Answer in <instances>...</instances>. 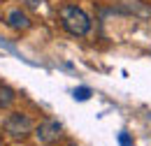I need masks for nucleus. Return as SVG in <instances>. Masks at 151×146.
I'll return each mask as SVG.
<instances>
[{
  "label": "nucleus",
  "mask_w": 151,
  "mask_h": 146,
  "mask_svg": "<svg viewBox=\"0 0 151 146\" xmlns=\"http://www.w3.org/2000/svg\"><path fill=\"white\" fill-rule=\"evenodd\" d=\"M58 16H60L63 28L75 37H84L91 30V19H88V14L81 7H77V5H63L58 9Z\"/></svg>",
  "instance_id": "obj_1"
},
{
  "label": "nucleus",
  "mask_w": 151,
  "mask_h": 146,
  "mask_svg": "<svg viewBox=\"0 0 151 146\" xmlns=\"http://www.w3.org/2000/svg\"><path fill=\"white\" fill-rule=\"evenodd\" d=\"M30 130H33V121H30V116H26V114H9L7 118H5V132L9 135V137H14V139H23V137H28L30 135Z\"/></svg>",
  "instance_id": "obj_2"
},
{
  "label": "nucleus",
  "mask_w": 151,
  "mask_h": 146,
  "mask_svg": "<svg viewBox=\"0 0 151 146\" xmlns=\"http://www.w3.org/2000/svg\"><path fill=\"white\" fill-rule=\"evenodd\" d=\"M60 135H63V125L58 121H54V118L42 121L37 128H35V137H37L40 144H54Z\"/></svg>",
  "instance_id": "obj_3"
},
{
  "label": "nucleus",
  "mask_w": 151,
  "mask_h": 146,
  "mask_svg": "<svg viewBox=\"0 0 151 146\" xmlns=\"http://www.w3.org/2000/svg\"><path fill=\"white\" fill-rule=\"evenodd\" d=\"M7 26L14 28V30H26V28H30V19L21 9H9L7 12Z\"/></svg>",
  "instance_id": "obj_4"
},
{
  "label": "nucleus",
  "mask_w": 151,
  "mask_h": 146,
  "mask_svg": "<svg viewBox=\"0 0 151 146\" xmlns=\"http://www.w3.org/2000/svg\"><path fill=\"white\" fill-rule=\"evenodd\" d=\"M14 100H17V95L9 86H0V109H7Z\"/></svg>",
  "instance_id": "obj_5"
},
{
  "label": "nucleus",
  "mask_w": 151,
  "mask_h": 146,
  "mask_svg": "<svg viewBox=\"0 0 151 146\" xmlns=\"http://www.w3.org/2000/svg\"><path fill=\"white\" fill-rule=\"evenodd\" d=\"M75 100H79V102H86L88 97H91V88L88 86H79V88H75Z\"/></svg>",
  "instance_id": "obj_6"
},
{
  "label": "nucleus",
  "mask_w": 151,
  "mask_h": 146,
  "mask_svg": "<svg viewBox=\"0 0 151 146\" xmlns=\"http://www.w3.org/2000/svg\"><path fill=\"white\" fill-rule=\"evenodd\" d=\"M119 144H121V146H132L130 135H128V132H121V135H119Z\"/></svg>",
  "instance_id": "obj_7"
},
{
  "label": "nucleus",
  "mask_w": 151,
  "mask_h": 146,
  "mask_svg": "<svg viewBox=\"0 0 151 146\" xmlns=\"http://www.w3.org/2000/svg\"><path fill=\"white\" fill-rule=\"evenodd\" d=\"M42 2H44V0H26V5H28L30 9H37V7L42 5Z\"/></svg>",
  "instance_id": "obj_8"
},
{
  "label": "nucleus",
  "mask_w": 151,
  "mask_h": 146,
  "mask_svg": "<svg viewBox=\"0 0 151 146\" xmlns=\"http://www.w3.org/2000/svg\"><path fill=\"white\" fill-rule=\"evenodd\" d=\"M70 146H75V144H70Z\"/></svg>",
  "instance_id": "obj_9"
}]
</instances>
